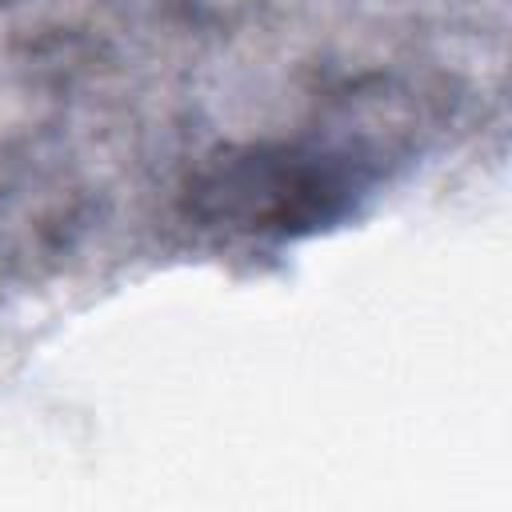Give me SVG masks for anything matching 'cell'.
Wrapping results in <instances>:
<instances>
[{"mask_svg": "<svg viewBox=\"0 0 512 512\" xmlns=\"http://www.w3.org/2000/svg\"><path fill=\"white\" fill-rule=\"evenodd\" d=\"M392 156V144L372 140L364 128H316L292 140L244 144L200 168L188 212L224 236L296 240L356 212Z\"/></svg>", "mask_w": 512, "mask_h": 512, "instance_id": "obj_1", "label": "cell"}]
</instances>
